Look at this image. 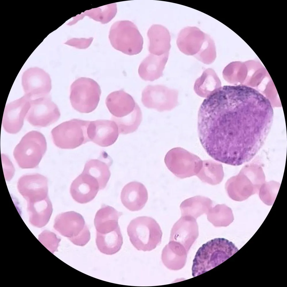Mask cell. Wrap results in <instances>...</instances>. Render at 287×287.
<instances>
[{"label": "cell", "instance_id": "obj_20", "mask_svg": "<svg viewBox=\"0 0 287 287\" xmlns=\"http://www.w3.org/2000/svg\"><path fill=\"white\" fill-rule=\"evenodd\" d=\"M168 55L169 53L159 56L149 54L139 66L138 73L140 77L145 81L152 82L162 77Z\"/></svg>", "mask_w": 287, "mask_h": 287}, {"label": "cell", "instance_id": "obj_17", "mask_svg": "<svg viewBox=\"0 0 287 287\" xmlns=\"http://www.w3.org/2000/svg\"><path fill=\"white\" fill-rule=\"evenodd\" d=\"M55 227L69 240L79 235L88 228L80 214L71 211L61 213L55 220Z\"/></svg>", "mask_w": 287, "mask_h": 287}, {"label": "cell", "instance_id": "obj_1", "mask_svg": "<svg viewBox=\"0 0 287 287\" xmlns=\"http://www.w3.org/2000/svg\"><path fill=\"white\" fill-rule=\"evenodd\" d=\"M274 112L269 100L256 90L244 85L217 88L199 109L197 131L206 152L232 164L247 162L264 144Z\"/></svg>", "mask_w": 287, "mask_h": 287}, {"label": "cell", "instance_id": "obj_18", "mask_svg": "<svg viewBox=\"0 0 287 287\" xmlns=\"http://www.w3.org/2000/svg\"><path fill=\"white\" fill-rule=\"evenodd\" d=\"M106 104L110 112L117 118L129 115L139 106L133 97L123 90L110 94L106 99Z\"/></svg>", "mask_w": 287, "mask_h": 287}, {"label": "cell", "instance_id": "obj_25", "mask_svg": "<svg viewBox=\"0 0 287 287\" xmlns=\"http://www.w3.org/2000/svg\"><path fill=\"white\" fill-rule=\"evenodd\" d=\"M112 162L111 160L106 162L100 159L90 160L85 164L82 172L96 179L98 183L100 189H103L110 176L109 168Z\"/></svg>", "mask_w": 287, "mask_h": 287}, {"label": "cell", "instance_id": "obj_29", "mask_svg": "<svg viewBox=\"0 0 287 287\" xmlns=\"http://www.w3.org/2000/svg\"><path fill=\"white\" fill-rule=\"evenodd\" d=\"M196 175L202 182L212 185L220 183L224 177L222 169L216 167L205 168Z\"/></svg>", "mask_w": 287, "mask_h": 287}, {"label": "cell", "instance_id": "obj_3", "mask_svg": "<svg viewBox=\"0 0 287 287\" xmlns=\"http://www.w3.org/2000/svg\"><path fill=\"white\" fill-rule=\"evenodd\" d=\"M130 242L137 250L150 251L161 242L162 233L160 226L153 218L138 217L131 220L127 228Z\"/></svg>", "mask_w": 287, "mask_h": 287}, {"label": "cell", "instance_id": "obj_21", "mask_svg": "<svg viewBox=\"0 0 287 287\" xmlns=\"http://www.w3.org/2000/svg\"><path fill=\"white\" fill-rule=\"evenodd\" d=\"M147 35L150 54L159 56L169 53L171 48L170 36L166 27L161 25H153L148 30Z\"/></svg>", "mask_w": 287, "mask_h": 287}, {"label": "cell", "instance_id": "obj_10", "mask_svg": "<svg viewBox=\"0 0 287 287\" xmlns=\"http://www.w3.org/2000/svg\"><path fill=\"white\" fill-rule=\"evenodd\" d=\"M176 98V91L173 90L161 85H149L142 91L141 100L146 108L161 112L173 108Z\"/></svg>", "mask_w": 287, "mask_h": 287}, {"label": "cell", "instance_id": "obj_19", "mask_svg": "<svg viewBox=\"0 0 287 287\" xmlns=\"http://www.w3.org/2000/svg\"><path fill=\"white\" fill-rule=\"evenodd\" d=\"M148 198V193L146 187L142 183L137 181L127 184L121 193L122 204L131 211L141 210L145 205Z\"/></svg>", "mask_w": 287, "mask_h": 287}, {"label": "cell", "instance_id": "obj_24", "mask_svg": "<svg viewBox=\"0 0 287 287\" xmlns=\"http://www.w3.org/2000/svg\"><path fill=\"white\" fill-rule=\"evenodd\" d=\"M213 202L209 198L200 195L183 201L181 204V216H189L196 219L204 214H207L212 207Z\"/></svg>", "mask_w": 287, "mask_h": 287}, {"label": "cell", "instance_id": "obj_30", "mask_svg": "<svg viewBox=\"0 0 287 287\" xmlns=\"http://www.w3.org/2000/svg\"><path fill=\"white\" fill-rule=\"evenodd\" d=\"M1 158L3 163L5 178L9 180L13 175L14 170L12 163L7 156L4 154H1Z\"/></svg>", "mask_w": 287, "mask_h": 287}, {"label": "cell", "instance_id": "obj_13", "mask_svg": "<svg viewBox=\"0 0 287 287\" xmlns=\"http://www.w3.org/2000/svg\"><path fill=\"white\" fill-rule=\"evenodd\" d=\"M87 131L90 141L102 147L113 144L120 133L118 125L113 120L90 121Z\"/></svg>", "mask_w": 287, "mask_h": 287}, {"label": "cell", "instance_id": "obj_4", "mask_svg": "<svg viewBox=\"0 0 287 287\" xmlns=\"http://www.w3.org/2000/svg\"><path fill=\"white\" fill-rule=\"evenodd\" d=\"M46 149L44 136L39 131H32L22 137L15 148L13 155L20 168H33L38 165Z\"/></svg>", "mask_w": 287, "mask_h": 287}, {"label": "cell", "instance_id": "obj_26", "mask_svg": "<svg viewBox=\"0 0 287 287\" xmlns=\"http://www.w3.org/2000/svg\"><path fill=\"white\" fill-rule=\"evenodd\" d=\"M28 210L30 222L35 225H44L51 215L52 205L49 197L41 201L28 203Z\"/></svg>", "mask_w": 287, "mask_h": 287}, {"label": "cell", "instance_id": "obj_11", "mask_svg": "<svg viewBox=\"0 0 287 287\" xmlns=\"http://www.w3.org/2000/svg\"><path fill=\"white\" fill-rule=\"evenodd\" d=\"M24 90L32 99L46 97L51 89L49 74L38 67L28 69L23 73L22 79Z\"/></svg>", "mask_w": 287, "mask_h": 287}, {"label": "cell", "instance_id": "obj_23", "mask_svg": "<svg viewBox=\"0 0 287 287\" xmlns=\"http://www.w3.org/2000/svg\"><path fill=\"white\" fill-rule=\"evenodd\" d=\"M96 243L98 250L104 254L112 255L116 253L123 244L120 227L106 234L96 232Z\"/></svg>", "mask_w": 287, "mask_h": 287}, {"label": "cell", "instance_id": "obj_22", "mask_svg": "<svg viewBox=\"0 0 287 287\" xmlns=\"http://www.w3.org/2000/svg\"><path fill=\"white\" fill-rule=\"evenodd\" d=\"M122 214L112 207L102 205L96 212L94 219L96 232L106 234L119 227L118 220Z\"/></svg>", "mask_w": 287, "mask_h": 287}, {"label": "cell", "instance_id": "obj_16", "mask_svg": "<svg viewBox=\"0 0 287 287\" xmlns=\"http://www.w3.org/2000/svg\"><path fill=\"white\" fill-rule=\"evenodd\" d=\"M99 189L97 180L82 172L71 183L70 191L74 200L79 203L84 204L93 199Z\"/></svg>", "mask_w": 287, "mask_h": 287}, {"label": "cell", "instance_id": "obj_15", "mask_svg": "<svg viewBox=\"0 0 287 287\" xmlns=\"http://www.w3.org/2000/svg\"><path fill=\"white\" fill-rule=\"evenodd\" d=\"M18 188L28 202L42 200L48 197L47 179L39 174L22 177L18 181Z\"/></svg>", "mask_w": 287, "mask_h": 287}, {"label": "cell", "instance_id": "obj_6", "mask_svg": "<svg viewBox=\"0 0 287 287\" xmlns=\"http://www.w3.org/2000/svg\"><path fill=\"white\" fill-rule=\"evenodd\" d=\"M90 121L73 119L54 128L51 133L53 143L63 149H73L90 141L87 129Z\"/></svg>", "mask_w": 287, "mask_h": 287}, {"label": "cell", "instance_id": "obj_28", "mask_svg": "<svg viewBox=\"0 0 287 287\" xmlns=\"http://www.w3.org/2000/svg\"><path fill=\"white\" fill-rule=\"evenodd\" d=\"M142 114L139 107L129 115L121 118L114 117L113 120L118 126L120 133L127 134L136 131L142 120Z\"/></svg>", "mask_w": 287, "mask_h": 287}, {"label": "cell", "instance_id": "obj_27", "mask_svg": "<svg viewBox=\"0 0 287 287\" xmlns=\"http://www.w3.org/2000/svg\"><path fill=\"white\" fill-rule=\"evenodd\" d=\"M206 214L208 220L216 227L226 226L234 220L231 209L224 204L212 207Z\"/></svg>", "mask_w": 287, "mask_h": 287}, {"label": "cell", "instance_id": "obj_9", "mask_svg": "<svg viewBox=\"0 0 287 287\" xmlns=\"http://www.w3.org/2000/svg\"><path fill=\"white\" fill-rule=\"evenodd\" d=\"M60 115L57 106L50 98L46 96L31 100L26 118L33 126L43 127L56 122Z\"/></svg>", "mask_w": 287, "mask_h": 287}, {"label": "cell", "instance_id": "obj_2", "mask_svg": "<svg viewBox=\"0 0 287 287\" xmlns=\"http://www.w3.org/2000/svg\"><path fill=\"white\" fill-rule=\"evenodd\" d=\"M238 250L232 242L216 238L203 244L197 251L192 267L193 277L211 270L228 259Z\"/></svg>", "mask_w": 287, "mask_h": 287}, {"label": "cell", "instance_id": "obj_7", "mask_svg": "<svg viewBox=\"0 0 287 287\" xmlns=\"http://www.w3.org/2000/svg\"><path fill=\"white\" fill-rule=\"evenodd\" d=\"M110 39L115 49L127 55L139 54L143 49V37L136 26L129 20L118 21L114 24Z\"/></svg>", "mask_w": 287, "mask_h": 287}, {"label": "cell", "instance_id": "obj_14", "mask_svg": "<svg viewBox=\"0 0 287 287\" xmlns=\"http://www.w3.org/2000/svg\"><path fill=\"white\" fill-rule=\"evenodd\" d=\"M265 183V177H255L239 178L233 177L225 184V189L229 196L232 199L241 201L258 192Z\"/></svg>", "mask_w": 287, "mask_h": 287}, {"label": "cell", "instance_id": "obj_5", "mask_svg": "<svg viewBox=\"0 0 287 287\" xmlns=\"http://www.w3.org/2000/svg\"><path fill=\"white\" fill-rule=\"evenodd\" d=\"M101 91L94 79L81 77L74 81L70 88V100L73 108L81 113H89L96 108Z\"/></svg>", "mask_w": 287, "mask_h": 287}, {"label": "cell", "instance_id": "obj_12", "mask_svg": "<svg viewBox=\"0 0 287 287\" xmlns=\"http://www.w3.org/2000/svg\"><path fill=\"white\" fill-rule=\"evenodd\" d=\"M32 99L25 94L7 104L5 108L2 125L7 133L15 134L22 129L25 117L30 106Z\"/></svg>", "mask_w": 287, "mask_h": 287}, {"label": "cell", "instance_id": "obj_8", "mask_svg": "<svg viewBox=\"0 0 287 287\" xmlns=\"http://www.w3.org/2000/svg\"><path fill=\"white\" fill-rule=\"evenodd\" d=\"M210 36L195 27H188L179 32L177 41L180 50L188 55H194L200 59L211 45Z\"/></svg>", "mask_w": 287, "mask_h": 287}]
</instances>
